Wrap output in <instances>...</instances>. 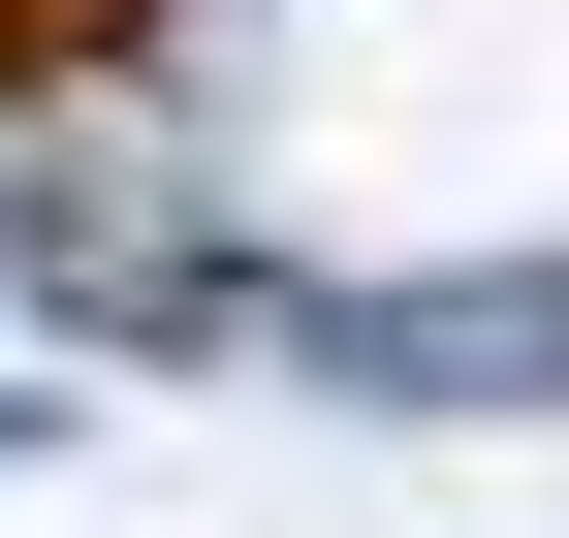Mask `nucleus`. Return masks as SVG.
Returning a JSON list of instances; mask_svg holds the SVG:
<instances>
[{"label": "nucleus", "instance_id": "f257e3e1", "mask_svg": "<svg viewBox=\"0 0 569 538\" xmlns=\"http://www.w3.org/2000/svg\"><path fill=\"white\" fill-rule=\"evenodd\" d=\"M159 0H0V96H63V63H127Z\"/></svg>", "mask_w": 569, "mask_h": 538}]
</instances>
